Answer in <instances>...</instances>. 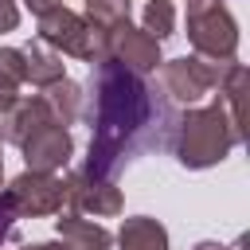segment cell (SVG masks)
I'll return each instance as SVG.
<instances>
[{
    "label": "cell",
    "mask_w": 250,
    "mask_h": 250,
    "mask_svg": "<svg viewBox=\"0 0 250 250\" xmlns=\"http://www.w3.org/2000/svg\"><path fill=\"white\" fill-rule=\"evenodd\" d=\"M105 59H113V62L137 70V74H152L164 62L160 59V43L145 27H137L129 20L117 23V27H109V35H105Z\"/></svg>",
    "instance_id": "8"
},
{
    "label": "cell",
    "mask_w": 250,
    "mask_h": 250,
    "mask_svg": "<svg viewBox=\"0 0 250 250\" xmlns=\"http://www.w3.org/2000/svg\"><path fill=\"white\" fill-rule=\"evenodd\" d=\"M20 152H23V164L31 168V172H62V168H70V156H74V137H70V129L66 125H43V129H35L23 145H20Z\"/></svg>",
    "instance_id": "9"
},
{
    "label": "cell",
    "mask_w": 250,
    "mask_h": 250,
    "mask_svg": "<svg viewBox=\"0 0 250 250\" xmlns=\"http://www.w3.org/2000/svg\"><path fill=\"white\" fill-rule=\"evenodd\" d=\"M223 70H227V62H215V59H203V55H180V59H164L160 62V82H164L172 102L195 105L219 86Z\"/></svg>",
    "instance_id": "6"
},
{
    "label": "cell",
    "mask_w": 250,
    "mask_h": 250,
    "mask_svg": "<svg viewBox=\"0 0 250 250\" xmlns=\"http://www.w3.org/2000/svg\"><path fill=\"white\" fill-rule=\"evenodd\" d=\"M117 250H168V230L152 215H129L121 219Z\"/></svg>",
    "instance_id": "12"
},
{
    "label": "cell",
    "mask_w": 250,
    "mask_h": 250,
    "mask_svg": "<svg viewBox=\"0 0 250 250\" xmlns=\"http://www.w3.org/2000/svg\"><path fill=\"white\" fill-rule=\"evenodd\" d=\"M0 180H4V156H0Z\"/></svg>",
    "instance_id": "21"
},
{
    "label": "cell",
    "mask_w": 250,
    "mask_h": 250,
    "mask_svg": "<svg viewBox=\"0 0 250 250\" xmlns=\"http://www.w3.org/2000/svg\"><path fill=\"white\" fill-rule=\"evenodd\" d=\"M141 27L156 43H164L168 35H176V4L172 0H148L145 12H141Z\"/></svg>",
    "instance_id": "15"
},
{
    "label": "cell",
    "mask_w": 250,
    "mask_h": 250,
    "mask_svg": "<svg viewBox=\"0 0 250 250\" xmlns=\"http://www.w3.org/2000/svg\"><path fill=\"white\" fill-rule=\"evenodd\" d=\"M105 35L109 31L94 27L86 16H78V12H70L62 4V8L39 16V35L35 39H43L47 47H55L59 55H70V59H82V62L94 66V62L105 59Z\"/></svg>",
    "instance_id": "4"
},
{
    "label": "cell",
    "mask_w": 250,
    "mask_h": 250,
    "mask_svg": "<svg viewBox=\"0 0 250 250\" xmlns=\"http://www.w3.org/2000/svg\"><path fill=\"white\" fill-rule=\"evenodd\" d=\"M184 23H188V39L195 55L215 59V62H230L238 55V20L230 16L223 0H188Z\"/></svg>",
    "instance_id": "3"
},
{
    "label": "cell",
    "mask_w": 250,
    "mask_h": 250,
    "mask_svg": "<svg viewBox=\"0 0 250 250\" xmlns=\"http://www.w3.org/2000/svg\"><path fill=\"white\" fill-rule=\"evenodd\" d=\"M129 12H133V0H86V20L94 27H102V31L125 23Z\"/></svg>",
    "instance_id": "16"
},
{
    "label": "cell",
    "mask_w": 250,
    "mask_h": 250,
    "mask_svg": "<svg viewBox=\"0 0 250 250\" xmlns=\"http://www.w3.org/2000/svg\"><path fill=\"white\" fill-rule=\"evenodd\" d=\"M20 27V4L16 0H0V35Z\"/></svg>",
    "instance_id": "17"
},
{
    "label": "cell",
    "mask_w": 250,
    "mask_h": 250,
    "mask_svg": "<svg viewBox=\"0 0 250 250\" xmlns=\"http://www.w3.org/2000/svg\"><path fill=\"white\" fill-rule=\"evenodd\" d=\"M66 203V184L55 172H31L23 168L4 191H0V207L12 211L16 219H39V215H59Z\"/></svg>",
    "instance_id": "5"
},
{
    "label": "cell",
    "mask_w": 250,
    "mask_h": 250,
    "mask_svg": "<svg viewBox=\"0 0 250 250\" xmlns=\"http://www.w3.org/2000/svg\"><path fill=\"white\" fill-rule=\"evenodd\" d=\"M27 8H31V16L39 20V16H47V12H55V8H62V0H23Z\"/></svg>",
    "instance_id": "18"
},
{
    "label": "cell",
    "mask_w": 250,
    "mask_h": 250,
    "mask_svg": "<svg viewBox=\"0 0 250 250\" xmlns=\"http://www.w3.org/2000/svg\"><path fill=\"white\" fill-rule=\"evenodd\" d=\"M23 51L20 47H0V117L20 102V86H23Z\"/></svg>",
    "instance_id": "13"
},
{
    "label": "cell",
    "mask_w": 250,
    "mask_h": 250,
    "mask_svg": "<svg viewBox=\"0 0 250 250\" xmlns=\"http://www.w3.org/2000/svg\"><path fill=\"white\" fill-rule=\"evenodd\" d=\"M191 250H227V246H219V242H211V238H207V242H195Z\"/></svg>",
    "instance_id": "20"
},
{
    "label": "cell",
    "mask_w": 250,
    "mask_h": 250,
    "mask_svg": "<svg viewBox=\"0 0 250 250\" xmlns=\"http://www.w3.org/2000/svg\"><path fill=\"white\" fill-rule=\"evenodd\" d=\"M55 234L62 238V246H70V250H109L113 246V234L102 227V223H90V219H82L78 211H59V219H55Z\"/></svg>",
    "instance_id": "10"
},
{
    "label": "cell",
    "mask_w": 250,
    "mask_h": 250,
    "mask_svg": "<svg viewBox=\"0 0 250 250\" xmlns=\"http://www.w3.org/2000/svg\"><path fill=\"white\" fill-rule=\"evenodd\" d=\"M234 145H242V121H234L219 98L176 121V160L184 168H215Z\"/></svg>",
    "instance_id": "2"
},
{
    "label": "cell",
    "mask_w": 250,
    "mask_h": 250,
    "mask_svg": "<svg viewBox=\"0 0 250 250\" xmlns=\"http://www.w3.org/2000/svg\"><path fill=\"white\" fill-rule=\"evenodd\" d=\"M23 51V78L31 82V86H51V82H59V78H66V62H62V55L55 51V47H47L43 39H31L27 47H20Z\"/></svg>",
    "instance_id": "11"
},
{
    "label": "cell",
    "mask_w": 250,
    "mask_h": 250,
    "mask_svg": "<svg viewBox=\"0 0 250 250\" xmlns=\"http://www.w3.org/2000/svg\"><path fill=\"white\" fill-rule=\"evenodd\" d=\"M94 113H90V156H86V172L90 176H105L113 180V172L129 160V152L137 148V141L145 137L148 121H152V90L145 86V74L102 59L94 62Z\"/></svg>",
    "instance_id": "1"
},
{
    "label": "cell",
    "mask_w": 250,
    "mask_h": 250,
    "mask_svg": "<svg viewBox=\"0 0 250 250\" xmlns=\"http://www.w3.org/2000/svg\"><path fill=\"white\" fill-rule=\"evenodd\" d=\"M43 98H47V105H51L59 125H70L78 117V109H82V86L70 82V78H59V82L43 86Z\"/></svg>",
    "instance_id": "14"
},
{
    "label": "cell",
    "mask_w": 250,
    "mask_h": 250,
    "mask_svg": "<svg viewBox=\"0 0 250 250\" xmlns=\"http://www.w3.org/2000/svg\"><path fill=\"white\" fill-rule=\"evenodd\" d=\"M62 184H66V203H70V211H78V215L113 219V215H121V207H125L121 188H117L113 180H105V176H90L86 168H74Z\"/></svg>",
    "instance_id": "7"
},
{
    "label": "cell",
    "mask_w": 250,
    "mask_h": 250,
    "mask_svg": "<svg viewBox=\"0 0 250 250\" xmlns=\"http://www.w3.org/2000/svg\"><path fill=\"white\" fill-rule=\"evenodd\" d=\"M20 250H70V246H62V242H27Z\"/></svg>",
    "instance_id": "19"
}]
</instances>
